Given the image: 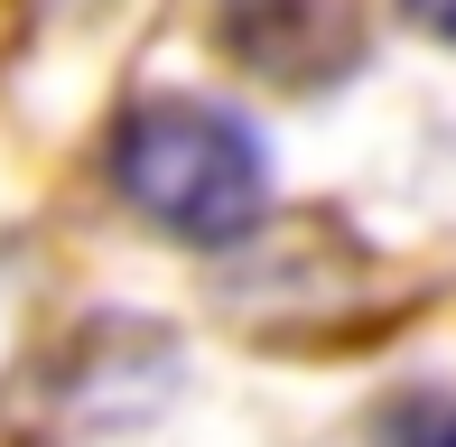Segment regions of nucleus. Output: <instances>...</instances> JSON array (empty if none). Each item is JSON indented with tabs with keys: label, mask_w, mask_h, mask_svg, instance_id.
I'll return each instance as SVG.
<instances>
[{
	"label": "nucleus",
	"mask_w": 456,
	"mask_h": 447,
	"mask_svg": "<svg viewBox=\"0 0 456 447\" xmlns=\"http://www.w3.org/2000/svg\"><path fill=\"white\" fill-rule=\"evenodd\" d=\"M112 187L168 242L224 252L271 206V158L242 112L205 103V93H150L112 121Z\"/></svg>",
	"instance_id": "1"
},
{
	"label": "nucleus",
	"mask_w": 456,
	"mask_h": 447,
	"mask_svg": "<svg viewBox=\"0 0 456 447\" xmlns=\"http://www.w3.org/2000/svg\"><path fill=\"white\" fill-rule=\"evenodd\" d=\"M438 447H456V429H447V438H438Z\"/></svg>",
	"instance_id": "4"
},
{
	"label": "nucleus",
	"mask_w": 456,
	"mask_h": 447,
	"mask_svg": "<svg viewBox=\"0 0 456 447\" xmlns=\"http://www.w3.org/2000/svg\"><path fill=\"white\" fill-rule=\"evenodd\" d=\"M215 28L271 85H336L363 56V0H215Z\"/></svg>",
	"instance_id": "2"
},
{
	"label": "nucleus",
	"mask_w": 456,
	"mask_h": 447,
	"mask_svg": "<svg viewBox=\"0 0 456 447\" xmlns=\"http://www.w3.org/2000/svg\"><path fill=\"white\" fill-rule=\"evenodd\" d=\"M401 10H410V19H419V28H428V37H447V47H456V0H401Z\"/></svg>",
	"instance_id": "3"
}]
</instances>
